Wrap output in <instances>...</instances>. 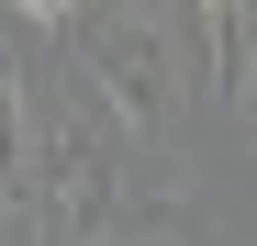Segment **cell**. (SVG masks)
Instances as JSON below:
<instances>
[{
  "instance_id": "obj_5",
  "label": "cell",
  "mask_w": 257,
  "mask_h": 246,
  "mask_svg": "<svg viewBox=\"0 0 257 246\" xmlns=\"http://www.w3.org/2000/svg\"><path fill=\"white\" fill-rule=\"evenodd\" d=\"M12 12H34V23H56V12H67V0H12Z\"/></svg>"
},
{
  "instance_id": "obj_2",
  "label": "cell",
  "mask_w": 257,
  "mask_h": 246,
  "mask_svg": "<svg viewBox=\"0 0 257 246\" xmlns=\"http://www.w3.org/2000/svg\"><path fill=\"white\" fill-rule=\"evenodd\" d=\"M101 201H112L101 135H56V213H67V235H101Z\"/></svg>"
},
{
  "instance_id": "obj_3",
  "label": "cell",
  "mask_w": 257,
  "mask_h": 246,
  "mask_svg": "<svg viewBox=\"0 0 257 246\" xmlns=\"http://www.w3.org/2000/svg\"><path fill=\"white\" fill-rule=\"evenodd\" d=\"M0 201L34 213V112H23V78L0 67Z\"/></svg>"
},
{
  "instance_id": "obj_1",
  "label": "cell",
  "mask_w": 257,
  "mask_h": 246,
  "mask_svg": "<svg viewBox=\"0 0 257 246\" xmlns=\"http://www.w3.org/2000/svg\"><path fill=\"white\" fill-rule=\"evenodd\" d=\"M78 56H90V90L123 112V135H146V123L168 112V45H157V34H146L135 12H123V23H101Z\"/></svg>"
},
{
  "instance_id": "obj_4",
  "label": "cell",
  "mask_w": 257,
  "mask_h": 246,
  "mask_svg": "<svg viewBox=\"0 0 257 246\" xmlns=\"http://www.w3.org/2000/svg\"><path fill=\"white\" fill-rule=\"evenodd\" d=\"M246 0H201V45H212V78H235V45H246Z\"/></svg>"
}]
</instances>
